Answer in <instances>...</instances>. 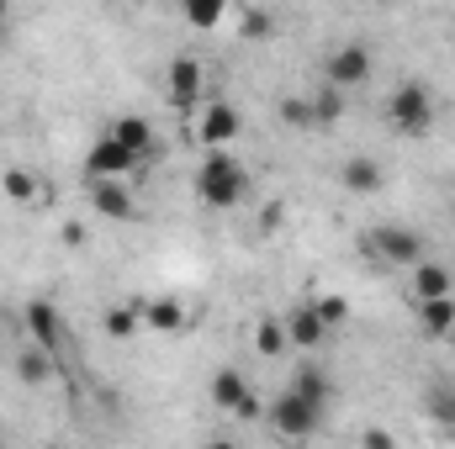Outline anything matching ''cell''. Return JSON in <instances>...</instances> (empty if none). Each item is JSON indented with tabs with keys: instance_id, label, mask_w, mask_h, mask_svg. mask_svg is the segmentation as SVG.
I'll return each instance as SVG.
<instances>
[{
	"instance_id": "6da1fadb",
	"label": "cell",
	"mask_w": 455,
	"mask_h": 449,
	"mask_svg": "<svg viewBox=\"0 0 455 449\" xmlns=\"http://www.w3.org/2000/svg\"><path fill=\"white\" fill-rule=\"evenodd\" d=\"M196 196H202V207H212V212L243 207V196H249V169L238 164L233 148H207V159H202V169H196Z\"/></svg>"
},
{
	"instance_id": "7a4b0ae2",
	"label": "cell",
	"mask_w": 455,
	"mask_h": 449,
	"mask_svg": "<svg viewBox=\"0 0 455 449\" xmlns=\"http://www.w3.org/2000/svg\"><path fill=\"white\" fill-rule=\"evenodd\" d=\"M435 91L424 85V80H403L392 96H387V127L397 132V138H424L429 127H435Z\"/></svg>"
},
{
	"instance_id": "3957f363",
	"label": "cell",
	"mask_w": 455,
	"mask_h": 449,
	"mask_svg": "<svg viewBox=\"0 0 455 449\" xmlns=\"http://www.w3.org/2000/svg\"><path fill=\"white\" fill-rule=\"evenodd\" d=\"M365 248H371V259H381V264H392V270H413V264L424 259V232H419V227L381 223V227L365 232Z\"/></svg>"
},
{
	"instance_id": "277c9868",
	"label": "cell",
	"mask_w": 455,
	"mask_h": 449,
	"mask_svg": "<svg viewBox=\"0 0 455 449\" xmlns=\"http://www.w3.org/2000/svg\"><path fill=\"white\" fill-rule=\"evenodd\" d=\"M318 423H323V407H313L307 397H297L291 386L270 402V429L281 434V439H313L318 434Z\"/></svg>"
},
{
	"instance_id": "5b68a950",
	"label": "cell",
	"mask_w": 455,
	"mask_h": 449,
	"mask_svg": "<svg viewBox=\"0 0 455 449\" xmlns=\"http://www.w3.org/2000/svg\"><path fill=\"white\" fill-rule=\"evenodd\" d=\"M202 96H207V75H202V64L196 59H170V69H164V101L175 106V112H202Z\"/></svg>"
},
{
	"instance_id": "8992f818",
	"label": "cell",
	"mask_w": 455,
	"mask_h": 449,
	"mask_svg": "<svg viewBox=\"0 0 455 449\" xmlns=\"http://www.w3.org/2000/svg\"><path fill=\"white\" fill-rule=\"evenodd\" d=\"M238 132H243V112L233 101H212V106L196 112V143L202 148H233Z\"/></svg>"
},
{
	"instance_id": "52a82bcc",
	"label": "cell",
	"mask_w": 455,
	"mask_h": 449,
	"mask_svg": "<svg viewBox=\"0 0 455 449\" xmlns=\"http://www.w3.org/2000/svg\"><path fill=\"white\" fill-rule=\"evenodd\" d=\"M371 48L365 43H339L329 59H323V80L329 85H339V91H355V85H365L371 80Z\"/></svg>"
},
{
	"instance_id": "ba28073f",
	"label": "cell",
	"mask_w": 455,
	"mask_h": 449,
	"mask_svg": "<svg viewBox=\"0 0 455 449\" xmlns=\"http://www.w3.org/2000/svg\"><path fill=\"white\" fill-rule=\"evenodd\" d=\"M143 159L138 154H127L122 143H116V132H101L96 143H91V154H85V175L91 180H122V175H132Z\"/></svg>"
},
{
	"instance_id": "9c48e42d",
	"label": "cell",
	"mask_w": 455,
	"mask_h": 449,
	"mask_svg": "<svg viewBox=\"0 0 455 449\" xmlns=\"http://www.w3.org/2000/svg\"><path fill=\"white\" fill-rule=\"evenodd\" d=\"M207 397H212V407H223L233 418H259V397L249 391V381L238 370H218L212 386H207Z\"/></svg>"
},
{
	"instance_id": "30bf717a",
	"label": "cell",
	"mask_w": 455,
	"mask_h": 449,
	"mask_svg": "<svg viewBox=\"0 0 455 449\" xmlns=\"http://www.w3.org/2000/svg\"><path fill=\"white\" fill-rule=\"evenodd\" d=\"M21 328L32 334V343H43L48 354H59V349H64V318H59V307H53V302H43V296L21 307Z\"/></svg>"
},
{
	"instance_id": "8fae6325",
	"label": "cell",
	"mask_w": 455,
	"mask_h": 449,
	"mask_svg": "<svg viewBox=\"0 0 455 449\" xmlns=\"http://www.w3.org/2000/svg\"><path fill=\"white\" fill-rule=\"evenodd\" d=\"M138 318L148 334H186L191 328V307L175 302V296H154V302H138Z\"/></svg>"
},
{
	"instance_id": "7c38bea8",
	"label": "cell",
	"mask_w": 455,
	"mask_h": 449,
	"mask_svg": "<svg viewBox=\"0 0 455 449\" xmlns=\"http://www.w3.org/2000/svg\"><path fill=\"white\" fill-rule=\"evenodd\" d=\"M112 132H116V143L127 148V154H138V159H154L159 154V138H154V122L143 112H122L112 122Z\"/></svg>"
},
{
	"instance_id": "4fadbf2b",
	"label": "cell",
	"mask_w": 455,
	"mask_h": 449,
	"mask_svg": "<svg viewBox=\"0 0 455 449\" xmlns=\"http://www.w3.org/2000/svg\"><path fill=\"white\" fill-rule=\"evenodd\" d=\"M91 207H96L101 217H112V223L138 217V201H132V191H127L122 180H91Z\"/></svg>"
},
{
	"instance_id": "5bb4252c",
	"label": "cell",
	"mask_w": 455,
	"mask_h": 449,
	"mask_svg": "<svg viewBox=\"0 0 455 449\" xmlns=\"http://www.w3.org/2000/svg\"><path fill=\"white\" fill-rule=\"evenodd\" d=\"M286 338H291V349H302V354H313L323 338H329V328H323V318L313 312V302H302L291 318H286Z\"/></svg>"
},
{
	"instance_id": "9a60e30c",
	"label": "cell",
	"mask_w": 455,
	"mask_h": 449,
	"mask_svg": "<svg viewBox=\"0 0 455 449\" xmlns=\"http://www.w3.org/2000/svg\"><path fill=\"white\" fill-rule=\"evenodd\" d=\"M451 291H455L451 264H440V259H419V264H413V302H429V296H451Z\"/></svg>"
},
{
	"instance_id": "2e32d148",
	"label": "cell",
	"mask_w": 455,
	"mask_h": 449,
	"mask_svg": "<svg viewBox=\"0 0 455 449\" xmlns=\"http://www.w3.org/2000/svg\"><path fill=\"white\" fill-rule=\"evenodd\" d=\"M339 180H344V191H355V196H376L381 191V164L371 154H355V159H344Z\"/></svg>"
},
{
	"instance_id": "e0dca14e",
	"label": "cell",
	"mask_w": 455,
	"mask_h": 449,
	"mask_svg": "<svg viewBox=\"0 0 455 449\" xmlns=\"http://www.w3.org/2000/svg\"><path fill=\"white\" fill-rule=\"evenodd\" d=\"M291 391H297V397H307L313 407H329V402H334V381H329V370H323V365H297Z\"/></svg>"
},
{
	"instance_id": "ac0fdd59",
	"label": "cell",
	"mask_w": 455,
	"mask_h": 449,
	"mask_svg": "<svg viewBox=\"0 0 455 449\" xmlns=\"http://www.w3.org/2000/svg\"><path fill=\"white\" fill-rule=\"evenodd\" d=\"M419 328H424V338L455 334V291L451 296H429V302H419Z\"/></svg>"
},
{
	"instance_id": "d6986e66",
	"label": "cell",
	"mask_w": 455,
	"mask_h": 449,
	"mask_svg": "<svg viewBox=\"0 0 455 449\" xmlns=\"http://www.w3.org/2000/svg\"><path fill=\"white\" fill-rule=\"evenodd\" d=\"M228 11H233V0H180L186 27H196V32H218L228 21Z\"/></svg>"
},
{
	"instance_id": "ffe728a7",
	"label": "cell",
	"mask_w": 455,
	"mask_h": 449,
	"mask_svg": "<svg viewBox=\"0 0 455 449\" xmlns=\"http://www.w3.org/2000/svg\"><path fill=\"white\" fill-rule=\"evenodd\" d=\"M344 96H349V91H339V85H329V80H323V85L307 96V101H313V127H339L344 112H349V106H344Z\"/></svg>"
},
{
	"instance_id": "44dd1931",
	"label": "cell",
	"mask_w": 455,
	"mask_h": 449,
	"mask_svg": "<svg viewBox=\"0 0 455 449\" xmlns=\"http://www.w3.org/2000/svg\"><path fill=\"white\" fill-rule=\"evenodd\" d=\"M286 349H291L286 318H259V323H254V354H259V359H275V354H286Z\"/></svg>"
},
{
	"instance_id": "7402d4cb",
	"label": "cell",
	"mask_w": 455,
	"mask_h": 449,
	"mask_svg": "<svg viewBox=\"0 0 455 449\" xmlns=\"http://www.w3.org/2000/svg\"><path fill=\"white\" fill-rule=\"evenodd\" d=\"M53 359H59V354H48L43 343H32V349H21V354H16V375H21L27 386H43V381L53 375Z\"/></svg>"
},
{
	"instance_id": "603a6c76",
	"label": "cell",
	"mask_w": 455,
	"mask_h": 449,
	"mask_svg": "<svg viewBox=\"0 0 455 449\" xmlns=\"http://www.w3.org/2000/svg\"><path fill=\"white\" fill-rule=\"evenodd\" d=\"M0 191H5V201H16V207H32V201L43 196V185H37L32 169H5V175H0Z\"/></svg>"
},
{
	"instance_id": "cb8c5ba5",
	"label": "cell",
	"mask_w": 455,
	"mask_h": 449,
	"mask_svg": "<svg viewBox=\"0 0 455 449\" xmlns=\"http://www.w3.org/2000/svg\"><path fill=\"white\" fill-rule=\"evenodd\" d=\"M101 328H107V338L122 343V338H132L143 328V318H138V307H107V312H101Z\"/></svg>"
},
{
	"instance_id": "d4e9b609",
	"label": "cell",
	"mask_w": 455,
	"mask_h": 449,
	"mask_svg": "<svg viewBox=\"0 0 455 449\" xmlns=\"http://www.w3.org/2000/svg\"><path fill=\"white\" fill-rule=\"evenodd\" d=\"M270 32H275V16H270V11H259V5L238 11V37H243V43H265Z\"/></svg>"
},
{
	"instance_id": "484cf974",
	"label": "cell",
	"mask_w": 455,
	"mask_h": 449,
	"mask_svg": "<svg viewBox=\"0 0 455 449\" xmlns=\"http://www.w3.org/2000/svg\"><path fill=\"white\" fill-rule=\"evenodd\" d=\"M313 312L323 318V328H329V334L349 323V302H344V296H329V291H323V296H313Z\"/></svg>"
},
{
	"instance_id": "4316f807",
	"label": "cell",
	"mask_w": 455,
	"mask_h": 449,
	"mask_svg": "<svg viewBox=\"0 0 455 449\" xmlns=\"http://www.w3.org/2000/svg\"><path fill=\"white\" fill-rule=\"evenodd\" d=\"M275 112H281L286 127H297V132H307V127H313V101H307V96H286Z\"/></svg>"
},
{
	"instance_id": "83f0119b",
	"label": "cell",
	"mask_w": 455,
	"mask_h": 449,
	"mask_svg": "<svg viewBox=\"0 0 455 449\" xmlns=\"http://www.w3.org/2000/svg\"><path fill=\"white\" fill-rule=\"evenodd\" d=\"M429 413H435V418H440V413L455 418V397H451V391H445V397H440V391H429Z\"/></svg>"
},
{
	"instance_id": "f1b7e54d",
	"label": "cell",
	"mask_w": 455,
	"mask_h": 449,
	"mask_svg": "<svg viewBox=\"0 0 455 449\" xmlns=\"http://www.w3.org/2000/svg\"><path fill=\"white\" fill-rule=\"evenodd\" d=\"M360 445H371V449H387V445H392V434H381V429H371V434H360Z\"/></svg>"
},
{
	"instance_id": "f546056e",
	"label": "cell",
	"mask_w": 455,
	"mask_h": 449,
	"mask_svg": "<svg viewBox=\"0 0 455 449\" xmlns=\"http://www.w3.org/2000/svg\"><path fill=\"white\" fill-rule=\"evenodd\" d=\"M64 243H69V248H80V243H85V227L69 223V227H64Z\"/></svg>"
},
{
	"instance_id": "4dcf8cb0",
	"label": "cell",
	"mask_w": 455,
	"mask_h": 449,
	"mask_svg": "<svg viewBox=\"0 0 455 449\" xmlns=\"http://www.w3.org/2000/svg\"><path fill=\"white\" fill-rule=\"evenodd\" d=\"M0 48H5V21H0Z\"/></svg>"
},
{
	"instance_id": "1f68e13d",
	"label": "cell",
	"mask_w": 455,
	"mask_h": 449,
	"mask_svg": "<svg viewBox=\"0 0 455 449\" xmlns=\"http://www.w3.org/2000/svg\"><path fill=\"white\" fill-rule=\"evenodd\" d=\"M0 21H5V0H0Z\"/></svg>"
},
{
	"instance_id": "d6a6232c",
	"label": "cell",
	"mask_w": 455,
	"mask_h": 449,
	"mask_svg": "<svg viewBox=\"0 0 455 449\" xmlns=\"http://www.w3.org/2000/svg\"><path fill=\"white\" fill-rule=\"evenodd\" d=\"M451 212H455V191H451Z\"/></svg>"
}]
</instances>
